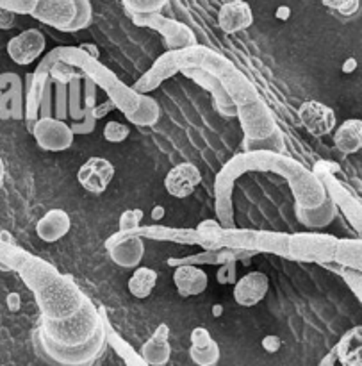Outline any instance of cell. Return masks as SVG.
I'll list each match as a JSON object with an SVG mask.
<instances>
[{
	"mask_svg": "<svg viewBox=\"0 0 362 366\" xmlns=\"http://www.w3.org/2000/svg\"><path fill=\"white\" fill-rule=\"evenodd\" d=\"M106 311L86 297L81 310L64 320L39 318L32 332L34 350L52 366H93L107 349Z\"/></svg>",
	"mask_w": 362,
	"mask_h": 366,
	"instance_id": "6da1fadb",
	"label": "cell"
},
{
	"mask_svg": "<svg viewBox=\"0 0 362 366\" xmlns=\"http://www.w3.org/2000/svg\"><path fill=\"white\" fill-rule=\"evenodd\" d=\"M175 57H177L181 70L182 68H200V70H206L211 75H214L227 89L236 106L259 99V93L253 88L252 82L246 79V75L241 70H238L231 59H227L209 46L195 43V45L186 46V49L175 50Z\"/></svg>",
	"mask_w": 362,
	"mask_h": 366,
	"instance_id": "7a4b0ae2",
	"label": "cell"
},
{
	"mask_svg": "<svg viewBox=\"0 0 362 366\" xmlns=\"http://www.w3.org/2000/svg\"><path fill=\"white\" fill-rule=\"evenodd\" d=\"M266 172H273L288 181L295 197V207L311 209V207L320 206L327 199L323 182L313 174V170L303 167L300 161L289 157L288 154L270 152Z\"/></svg>",
	"mask_w": 362,
	"mask_h": 366,
	"instance_id": "3957f363",
	"label": "cell"
},
{
	"mask_svg": "<svg viewBox=\"0 0 362 366\" xmlns=\"http://www.w3.org/2000/svg\"><path fill=\"white\" fill-rule=\"evenodd\" d=\"M34 299L43 320L57 322L81 310L86 295L70 275L59 274L56 279L36 290Z\"/></svg>",
	"mask_w": 362,
	"mask_h": 366,
	"instance_id": "277c9868",
	"label": "cell"
},
{
	"mask_svg": "<svg viewBox=\"0 0 362 366\" xmlns=\"http://www.w3.org/2000/svg\"><path fill=\"white\" fill-rule=\"evenodd\" d=\"M338 238L321 232H296L289 234L288 252L289 259L306 261V263H332Z\"/></svg>",
	"mask_w": 362,
	"mask_h": 366,
	"instance_id": "5b68a950",
	"label": "cell"
},
{
	"mask_svg": "<svg viewBox=\"0 0 362 366\" xmlns=\"http://www.w3.org/2000/svg\"><path fill=\"white\" fill-rule=\"evenodd\" d=\"M132 21L139 27H150L159 32L164 39V46L168 50H181L186 46L195 45V32L188 25L166 18L161 13H149V14H131Z\"/></svg>",
	"mask_w": 362,
	"mask_h": 366,
	"instance_id": "8992f818",
	"label": "cell"
},
{
	"mask_svg": "<svg viewBox=\"0 0 362 366\" xmlns=\"http://www.w3.org/2000/svg\"><path fill=\"white\" fill-rule=\"evenodd\" d=\"M29 131L32 132L39 149L46 152H64L74 145L75 134L70 124L56 117L36 118Z\"/></svg>",
	"mask_w": 362,
	"mask_h": 366,
	"instance_id": "52a82bcc",
	"label": "cell"
},
{
	"mask_svg": "<svg viewBox=\"0 0 362 366\" xmlns=\"http://www.w3.org/2000/svg\"><path fill=\"white\" fill-rule=\"evenodd\" d=\"M236 117L241 125L245 139H263L278 129L273 114L261 97L256 100H250V102L239 104Z\"/></svg>",
	"mask_w": 362,
	"mask_h": 366,
	"instance_id": "ba28073f",
	"label": "cell"
},
{
	"mask_svg": "<svg viewBox=\"0 0 362 366\" xmlns=\"http://www.w3.org/2000/svg\"><path fill=\"white\" fill-rule=\"evenodd\" d=\"M57 54H59V59H63L64 63L74 64L75 68L82 71V75L88 79H91L99 88H102L104 92H107L109 88H113L120 79L114 75V71H111L109 68L104 66L100 63V59L95 57H89L84 50H81L79 46H57Z\"/></svg>",
	"mask_w": 362,
	"mask_h": 366,
	"instance_id": "9c48e42d",
	"label": "cell"
},
{
	"mask_svg": "<svg viewBox=\"0 0 362 366\" xmlns=\"http://www.w3.org/2000/svg\"><path fill=\"white\" fill-rule=\"evenodd\" d=\"M111 261L124 270H134L145 257V242L134 232H114L106 239Z\"/></svg>",
	"mask_w": 362,
	"mask_h": 366,
	"instance_id": "30bf717a",
	"label": "cell"
},
{
	"mask_svg": "<svg viewBox=\"0 0 362 366\" xmlns=\"http://www.w3.org/2000/svg\"><path fill=\"white\" fill-rule=\"evenodd\" d=\"M325 186V192L331 197L332 202L336 204L338 211H341L346 218H348L350 224L353 225L357 232L361 234L362 231V206L361 199L352 192L350 188H346L334 174H320L316 175Z\"/></svg>",
	"mask_w": 362,
	"mask_h": 366,
	"instance_id": "8fae6325",
	"label": "cell"
},
{
	"mask_svg": "<svg viewBox=\"0 0 362 366\" xmlns=\"http://www.w3.org/2000/svg\"><path fill=\"white\" fill-rule=\"evenodd\" d=\"M46 38L39 29H27L7 43V54L18 66H29L45 54Z\"/></svg>",
	"mask_w": 362,
	"mask_h": 366,
	"instance_id": "7c38bea8",
	"label": "cell"
},
{
	"mask_svg": "<svg viewBox=\"0 0 362 366\" xmlns=\"http://www.w3.org/2000/svg\"><path fill=\"white\" fill-rule=\"evenodd\" d=\"M298 118L303 129L314 138H323L338 127V118L332 107L320 100H307L298 107Z\"/></svg>",
	"mask_w": 362,
	"mask_h": 366,
	"instance_id": "4fadbf2b",
	"label": "cell"
},
{
	"mask_svg": "<svg viewBox=\"0 0 362 366\" xmlns=\"http://www.w3.org/2000/svg\"><path fill=\"white\" fill-rule=\"evenodd\" d=\"M256 250L248 249H231V247H220V249H203L202 252L191 254L186 257H171L166 263L170 267H179V264H195V267H202V264H213V267H220V264L228 263V261H238V263H246L248 259L256 257Z\"/></svg>",
	"mask_w": 362,
	"mask_h": 366,
	"instance_id": "5bb4252c",
	"label": "cell"
},
{
	"mask_svg": "<svg viewBox=\"0 0 362 366\" xmlns=\"http://www.w3.org/2000/svg\"><path fill=\"white\" fill-rule=\"evenodd\" d=\"M134 234L141 236L143 239H156V242L181 243V245H196L207 249L209 247V236L196 229H177L166 227V225H139Z\"/></svg>",
	"mask_w": 362,
	"mask_h": 366,
	"instance_id": "9a60e30c",
	"label": "cell"
},
{
	"mask_svg": "<svg viewBox=\"0 0 362 366\" xmlns=\"http://www.w3.org/2000/svg\"><path fill=\"white\" fill-rule=\"evenodd\" d=\"M181 74L184 75V77H188L189 81L196 82L200 88L207 89V92L213 95L214 106H216L218 113H220L221 117L234 118L236 114H238V106H236V102L231 99V95H228L227 89L223 88V84H221L214 75H211L209 71L200 70V68H182Z\"/></svg>",
	"mask_w": 362,
	"mask_h": 366,
	"instance_id": "2e32d148",
	"label": "cell"
},
{
	"mask_svg": "<svg viewBox=\"0 0 362 366\" xmlns=\"http://www.w3.org/2000/svg\"><path fill=\"white\" fill-rule=\"evenodd\" d=\"M114 179V164L106 157H89L77 172V181L93 195H102Z\"/></svg>",
	"mask_w": 362,
	"mask_h": 366,
	"instance_id": "e0dca14e",
	"label": "cell"
},
{
	"mask_svg": "<svg viewBox=\"0 0 362 366\" xmlns=\"http://www.w3.org/2000/svg\"><path fill=\"white\" fill-rule=\"evenodd\" d=\"M31 16L49 27L66 32L68 25L75 18V2L74 0H38Z\"/></svg>",
	"mask_w": 362,
	"mask_h": 366,
	"instance_id": "ac0fdd59",
	"label": "cell"
},
{
	"mask_svg": "<svg viewBox=\"0 0 362 366\" xmlns=\"http://www.w3.org/2000/svg\"><path fill=\"white\" fill-rule=\"evenodd\" d=\"M202 182V172L196 164L179 163L164 177V188L174 199H188Z\"/></svg>",
	"mask_w": 362,
	"mask_h": 366,
	"instance_id": "d6986e66",
	"label": "cell"
},
{
	"mask_svg": "<svg viewBox=\"0 0 362 366\" xmlns=\"http://www.w3.org/2000/svg\"><path fill=\"white\" fill-rule=\"evenodd\" d=\"M177 74H181V68H179L177 57H175V50H166L163 56L157 57L152 68L146 70L132 88L139 93H152L164 81H168V79H171Z\"/></svg>",
	"mask_w": 362,
	"mask_h": 366,
	"instance_id": "ffe728a7",
	"label": "cell"
},
{
	"mask_svg": "<svg viewBox=\"0 0 362 366\" xmlns=\"http://www.w3.org/2000/svg\"><path fill=\"white\" fill-rule=\"evenodd\" d=\"M14 272H18L21 279H24L25 286H27L31 292H36L41 286H45L46 282H50L52 279H56L61 274L52 263L41 259V257H36L32 254H25L24 259L18 263V267L14 268Z\"/></svg>",
	"mask_w": 362,
	"mask_h": 366,
	"instance_id": "44dd1931",
	"label": "cell"
},
{
	"mask_svg": "<svg viewBox=\"0 0 362 366\" xmlns=\"http://www.w3.org/2000/svg\"><path fill=\"white\" fill-rule=\"evenodd\" d=\"M270 290V279L263 272H250L234 282V300L243 307H253L263 302Z\"/></svg>",
	"mask_w": 362,
	"mask_h": 366,
	"instance_id": "7402d4cb",
	"label": "cell"
},
{
	"mask_svg": "<svg viewBox=\"0 0 362 366\" xmlns=\"http://www.w3.org/2000/svg\"><path fill=\"white\" fill-rule=\"evenodd\" d=\"M253 24V11L248 2L245 0H236V2L221 4L220 13H218V25L225 34H236Z\"/></svg>",
	"mask_w": 362,
	"mask_h": 366,
	"instance_id": "603a6c76",
	"label": "cell"
},
{
	"mask_svg": "<svg viewBox=\"0 0 362 366\" xmlns=\"http://www.w3.org/2000/svg\"><path fill=\"white\" fill-rule=\"evenodd\" d=\"M174 285L177 288L179 295L189 299V297H198L209 286V275L206 270L195 264H179L174 267Z\"/></svg>",
	"mask_w": 362,
	"mask_h": 366,
	"instance_id": "cb8c5ba5",
	"label": "cell"
},
{
	"mask_svg": "<svg viewBox=\"0 0 362 366\" xmlns=\"http://www.w3.org/2000/svg\"><path fill=\"white\" fill-rule=\"evenodd\" d=\"M141 360L149 366H166L171 357L170 347V329L166 324H161L152 335V338L146 340L139 352Z\"/></svg>",
	"mask_w": 362,
	"mask_h": 366,
	"instance_id": "d4e9b609",
	"label": "cell"
},
{
	"mask_svg": "<svg viewBox=\"0 0 362 366\" xmlns=\"http://www.w3.org/2000/svg\"><path fill=\"white\" fill-rule=\"evenodd\" d=\"M71 218L64 209H50L36 224V234L45 243H56L70 232Z\"/></svg>",
	"mask_w": 362,
	"mask_h": 366,
	"instance_id": "484cf974",
	"label": "cell"
},
{
	"mask_svg": "<svg viewBox=\"0 0 362 366\" xmlns=\"http://www.w3.org/2000/svg\"><path fill=\"white\" fill-rule=\"evenodd\" d=\"M9 84V92L2 93L0 97V117L7 118H24V86H21V79L14 74H4L0 77V86Z\"/></svg>",
	"mask_w": 362,
	"mask_h": 366,
	"instance_id": "4316f807",
	"label": "cell"
},
{
	"mask_svg": "<svg viewBox=\"0 0 362 366\" xmlns=\"http://www.w3.org/2000/svg\"><path fill=\"white\" fill-rule=\"evenodd\" d=\"M338 207L332 202L331 197L327 195V199L316 207H311V209H302V207H295V214L298 218V222L302 225L309 229H325L336 220L338 217Z\"/></svg>",
	"mask_w": 362,
	"mask_h": 366,
	"instance_id": "83f0119b",
	"label": "cell"
},
{
	"mask_svg": "<svg viewBox=\"0 0 362 366\" xmlns=\"http://www.w3.org/2000/svg\"><path fill=\"white\" fill-rule=\"evenodd\" d=\"M336 347L338 361L343 366H362V327L350 329L343 335Z\"/></svg>",
	"mask_w": 362,
	"mask_h": 366,
	"instance_id": "f1b7e54d",
	"label": "cell"
},
{
	"mask_svg": "<svg viewBox=\"0 0 362 366\" xmlns=\"http://www.w3.org/2000/svg\"><path fill=\"white\" fill-rule=\"evenodd\" d=\"M334 145L343 154H357L362 149V122L359 118L345 120L334 132Z\"/></svg>",
	"mask_w": 362,
	"mask_h": 366,
	"instance_id": "f546056e",
	"label": "cell"
},
{
	"mask_svg": "<svg viewBox=\"0 0 362 366\" xmlns=\"http://www.w3.org/2000/svg\"><path fill=\"white\" fill-rule=\"evenodd\" d=\"M332 263L339 267L362 270V242L361 238H338Z\"/></svg>",
	"mask_w": 362,
	"mask_h": 366,
	"instance_id": "4dcf8cb0",
	"label": "cell"
},
{
	"mask_svg": "<svg viewBox=\"0 0 362 366\" xmlns=\"http://www.w3.org/2000/svg\"><path fill=\"white\" fill-rule=\"evenodd\" d=\"M157 279H159V275H157V272L154 270V268L141 267V264H139V267L134 268V272H132L131 279H129L127 282V288L129 292H131V295L136 297V299H149V297L152 295L154 290H156Z\"/></svg>",
	"mask_w": 362,
	"mask_h": 366,
	"instance_id": "1f68e13d",
	"label": "cell"
},
{
	"mask_svg": "<svg viewBox=\"0 0 362 366\" xmlns=\"http://www.w3.org/2000/svg\"><path fill=\"white\" fill-rule=\"evenodd\" d=\"M159 118L161 107L157 104V100L154 97H150L149 93H139L138 109L132 114H129L127 120L132 125H138V127H154V125H157Z\"/></svg>",
	"mask_w": 362,
	"mask_h": 366,
	"instance_id": "d6a6232c",
	"label": "cell"
},
{
	"mask_svg": "<svg viewBox=\"0 0 362 366\" xmlns=\"http://www.w3.org/2000/svg\"><path fill=\"white\" fill-rule=\"evenodd\" d=\"M106 93H107V97H109L111 102L114 104V107L125 114V118L138 109L139 92H136L132 86H127V84H124L121 81H118L116 84H114L113 88L107 89Z\"/></svg>",
	"mask_w": 362,
	"mask_h": 366,
	"instance_id": "836d02e7",
	"label": "cell"
},
{
	"mask_svg": "<svg viewBox=\"0 0 362 366\" xmlns=\"http://www.w3.org/2000/svg\"><path fill=\"white\" fill-rule=\"evenodd\" d=\"M288 242L289 234L286 232H273V231H257L256 236V250L257 252L275 254V256L288 257Z\"/></svg>",
	"mask_w": 362,
	"mask_h": 366,
	"instance_id": "e575fe53",
	"label": "cell"
},
{
	"mask_svg": "<svg viewBox=\"0 0 362 366\" xmlns=\"http://www.w3.org/2000/svg\"><path fill=\"white\" fill-rule=\"evenodd\" d=\"M106 325H107V345H111L118 354H120V357L125 361V365L127 366H149L145 361L141 360V356H138V354L134 352V349H132L127 342H124V340H121L120 336L113 331V327H111V324L107 318H106Z\"/></svg>",
	"mask_w": 362,
	"mask_h": 366,
	"instance_id": "d590c367",
	"label": "cell"
},
{
	"mask_svg": "<svg viewBox=\"0 0 362 366\" xmlns=\"http://www.w3.org/2000/svg\"><path fill=\"white\" fill-rule=\"evenodd\" d=\"M245 150H264V152H273V154H288V147H286L284 134L281 129L271 132L270 136L263 139H245L243 142Z\"/></svg>",
	"mask_w": 362,
	"mask_h": 366,
	"instance_id": "8d00e7d4",
	"label": "cell"
},
{
	"mask_svg": "<svg viewBox=\"0 0 362 366\" xmlns=\"http://www.w3.org/2000/svg\"><path fill=\"white\" fill-rule=\"evenodd\" d=\"M49 77L52 82H57V84H70L74 79L84 77L82 71L79 68H75L74 64L64 63L63 59H56L49 68Z\"/></svg>",
	"mask_w": 362,
	"mask_h": 366,
	"instance_id": "74e56055",
	"label": "cell"
},
{
	"mask_svg": "<svg viewBox=\"0 0 362 366\" xmlns=\"http://www.w3.org/2000/svg\"><path fill=\"white\" fill-rule=\"evenodd\" d=\"M68 117L74 122L84 118V106H82V77L74 79L68 84Z\"/></svg>",
	"mask_w": 362,
	"mask_h": 366,
	"instance_id": "f35d334b",
	"label": "cell"
},
{
	"mask_svg": "<svg viewBox=\"0 0 362 366\" xmlns=\"http://www.w3.org/2000/svg\"><path fill=\"white\" fill-rule=\"evenodd\" d=\"M323 267L331 268L332 272H336V274H338L339 277H341L343 281L346 282V286L352 290V293L356 295V299L362 300V275H361V270H353V268L339 267V264H336V263H325Z\"/></svg>",
	"mask_w": 362,
	"mask_h": 366,
	"instance_id": "ab89813d",
	"label": "cell"
},
{
	"mask_svg": "<svg viewBox=\"0 0 362 366\" xmlns=\"http://www.w3.org/2000/svg\"><path fill=\"white\" fill-rule=\"evenodd\" d=\"M220 345L216 342H211L209 345L203 347V349H195V347H189V357L196 366H216L220 361Z\"/></svg>",
	"mask_w": 362,
	"mask_h": 366,
	"instance_id": "60d3db41",
	"label": "cell"
},
{
	"mask_svg": "<svg viewBox=\"0 0 362 366\" xmlns=\"http://www.w3.org/2000/svg\"><path fill=\"white\" fill-rule=\"evenodd\" d=\"M75 2V18L70 25H68L66 32H77L84 31L91 25L93 21V7L89 0H74Z\"/></svg>",
	"mask_w": 362,
	"mask_h": 366,
	"instance_id": "b9f144b4",
	"label": "cell"
},
{
	"mask_svg": "<svg viewBox=\"0 0 362 366\" xmlns=\"http://www.w3.org/2000/svg\"><path fill=\"white\" fill-rule=\"evenodd\" d=\"M104 139L109 143H124L125 139L129 138V134H131V129H129V125L121 124V122L118 120H109L106 125H104Z\"/></svg>",
	"mask_w": 362,
	"mask_h": 366,
	"instance_id": "7bdbcfd3",
	"label": "cell"
},
{
	"mask_svg": "<svg viewBox=\"0 0 362 366\" xmlns=\"http://www.w3.org/2000/svg\"><path fill=\"white\" fill-rule=\"evenodd\" d=\"M143 217H145V213L141 209L124 211L120 220H118V232H134L141 225Z\"/></svg>",
	"mask_w": 362,
	"mask_h": 366,
	"instance_id": "ee69618b",
	"label": "cell"
},
{
	"mask_svg": "<svg viewBox=\"0 0 362 366\" xmlns=\"http://www.w3.org/2000/svg\"><path fill=\"white\" fill-rule=\"evenodd\" d=\"M54 93H56V111L52 117L59 120H66L68 117V84H57L54 82Z\"/></svg>",
	"mask_w": 362,
	"mask_h": 366,
	"instance_id": "f6af8a7d",
	"label": "cell"
},
{
	"mask_svg": "<svg viewBox=\"0 0 362 366\" xmlns=\"http://www.w3.org/2000/svg\"><path fill=\"white\" fill-rule=\"evenodd\" d=\"M328 9L338 11L343 16H352L359 11V0H321Z\"/></svg>",
	"mask_w": 362,
	"mask_h": 366,
	"instance_id": "bcb514c9",
	"label": "cell"
},
{
	"mask_svg": "<svg viewBox=\"0 0 362 366\" xmlns=\"http://www.w3.org/2000/svg\"><path fill=\"white\" fill-rule=\"evenodd\" d=\"M38 0H0V7L13 11L14 14H31Z\"/></svg>",
	"mask_w": 362,
	"mask_h": 366,
	"instance_id": "7dc6e473",
	"label": "cell"
},
{
	"mask_svg": "<svg viewBox=\"0 0 362 366\" xmlns=\"http://www.w3.org/2000/svg\"><path fill=\"white\" fill-rule=\"evenodd\" d=\"M216 279L220 285H234L238 281V261H228L218 267Z\"/></svg>",
	"mask_w": 362,
	"mask_h": 366,
	"instance_id": "c3c4849f",
	"label": "cell"
},
{
	"mask_svg": "<svg viewBox=\"0 0 362 366\" xmlns=\"http://www.w3.org/2000/svg\"><path fill=\"white\" fill-rule=\"evenodd\" d=\"M70 127L74 131V134H91L96 127V120L93 118L91 109H84V118L70 124Z\"/></svg>",
	"mask_w": 362,
	"mask_h": 366,
	"instance_id": "681fc988",
	"label": "cell"
},
{
	"mask_svg": "<svg viewBox=\"0 0 362 366\" xmlns=\"http://www.w3.org/2000/svg\"><path fill=\"white\" fill-rule=\"evenodd\" d=\"M211 342H213V336L206 327H195L191 331V347H195V349H203Z\"/></svg>",
	"mask_w": 362,
	"mask_h": 366,
	"instance_id": "f907efd6",
	"label": "cell"
},
{
	"mask_svg": "<svg viewBox=\"0 0 362 366\" xmlns=\"http://www.w3.org/2000/svg\"><path fill=\"white\" fill-rule=\"evenodd\" d=\"M313 174L320 175V174H339V164L334 163V161H318L316 164L313 167Z\"/></svg>",
	"mask_w": 362,
	"mask_h": 366,
	"instance_id": "816d5d0a",
	"label": "cell"
},
{
	"mask_svg": "<svg viewBox=\"0 0 362 366\" xmlns=\"http://www.w3.org/2000/svg\"><path fill=\"white\" fill-rule=\"evenodd\" d=\"M114 109H116V107H114V104L111 102V100H106V102H102V104H95V107L91 109V114H93V118L99 122V120H102V118H106L107 114Z\"/></svg>",
	"mask_w": 362,
	"mask_h": 366,
	"instance_id": "f5cc1de1",
	"label": "cell"
},
{
	"mask_svg": "<svg viewBox=\"0 0 362 366\" xmlns=\"http://www.w3.org/2000/svg\"><path fill=\"white\" fill-rule=\"evenodd\" d=\"M14 21H16V14L13 11H7L4 7H0V31H9V29H13Z\"/></svg>",
	"mask_w": 362,
	"mask_h": 366,
	"instance_id": "db71d44e",
	"label": "cell"
},
{
	"mask_svg": "<svg viewBox=\"0 0 362 366\" xmlns=\"http://www.w3.org/2000/svg\"><path fill=\"white\" fill-rule=\"evenodd\" d=\"M220 229H221V224L218 220H203L196 225V231L203 232V234H207V236L213 234V232H216V231H220Z\"/></svg>",
	"mask_w": 362,
	"mask_h": 366,
	"instance_id": "11a10c76",
	"label": "cell"
},
{
	"mask_svg": "<svg viewBox=\"0 0 362 366\" xmlns=\"http://www.w3.org/2000/svg\"><path fill=\"white\" fill-rule=\"evenodd\" d=\"M281 347H282V342L278 336H266V338H263V349L266 350V352L275 354L281 350Z\"/></svg>",
	"mask_w": 362,
	"mask_h": 366,
	"instance_id": "9f6ffc18",
	"label": "cell"
},
{
	"mask_svg": "<svg viewBox=\"0 0 362 366\" xmlns=\"http://www.w3.org/2000/svg\"><path fill=\"white\" fill-rule=\"evenodd\" d=\"M79 49L84 50V52L88 54L89 57H95V59H100V50H99V46L95 45V43H81V45H79Z\"/></svg>",
	"mask_w": 362,
	"mask_h": 366,
	"instance_id": "6f0895ef",
	"label": "cell"
},
{
	"mask_svg": "<svg viewBox=\"0 0 362 366\" xmlns=\"http://www.w3.org/2000/svg\"><path fill=\"white\" fill-rule=\"evenodd\" d=\"M336 363H338V352H336V347H332L331 352L320 361V365L318 366H336Z\"/></svg>",
	"mask_w": 362,
	"mask_h": 366,
	"instance_id": "680465c9",
	"label": "cell"
},
{
	"mask_svg": "<svg viewBox=\"0 0 362 366\" xmlns=\"http://www.w3.org/2000/svg\"><path fill=\"white\" fill-rule=\"evenodd\" d=\"M7 306L13 311H18V307H20V297H18V293H11V295L7 297Z\"/></svg>",
	"mask_w": 362,
	"mask_h": 366,
	"instance_id": "91938a15",
	"label": "cell"
},
{
	"mask_svg": "<svg viewBox=\"0 0 362 366\" xmlns=\"http://www.w3.org/2000/svg\"><path fill=\"white\" fill-rule=\"evenodd\" d=\"M163 217H164V207L163 206H156V209L152 211V220L159 222V220H163Z\"/></svg>",
	"mask_w": 362,
	"mask_h": 366,
	"instance_id": "94428289",
	"label": "cell"
},
{
	"mask_svg": "<svg viewBox=\"0 0 362 366\" xmlns=\"http://www.w3.org/2000/svg\"><path fill=\"white\" fill-rule=\"evenodd\" d=\"M289 14H291L289 7L282 6V7H278V9H277V18H281V20H288Z\"/></svg>",
	"mask_w": 362,
	"mask_h": 366,
	"instance_id": "6125c7cd",
	"label": "cell"
},
{
	"mask_svg": "<svg viewBox=\"0 0 362 366\" xmlns=\"http://www.w3.org/2000/svg\"><path fill=\"white\" fill-rule=\"evenodd\" d=\"M356 66H357L356 59H348V61H346V63H345V66H343V71H345V74H350V71L356 70Z\"/></svg>",
	"mask_w": 362,
	"mask_h": 366,
	"instance_id": "be15d7a7",
	"label": "cell"
},
{
	"mask_svg": "<svg viewBox=\"0 0 362 366\" xmlns=\"http://www.w3.org/2000/svg\"><path fill=\"white\" fill-rule=\"evenodd\" d=\"M4 177H6V168H4V161L2 157H0V186H2Z\"/></svg>",
	"mask_w": 362,
	"mask_h": 366,
	"instance_id": "e7e4bbea",
	"label": "cell"
},
{
	"mask_svg": "<svg viewBox=\"0 0 362 366\" xmlns=\"http://www.w3.org/2000/svg\"><path fill=\"white\" fill-rule=\"evenodd\" d=\"M228 2H236V0H221V4H228Z\"/></svg>",
	"mask_w": 362,
	"mask_h": 366,
	"instance_id": "03108f58",
	"label": "cell"
},
{
	"mask_svg": "<svg viewBox=\"0 0 362 366\" xmlns=\"http://www.w3.org/2000/svg\"><path fill=\"white\" fill-rule=\"evenodd\" d=\"M0 97H2V86H0Z\"/></svg>",
	"mask_w": 362,
	"mask_h": 366,
	"instance_id": "003e7915",
	"label": "cell"
}]
</instances>
